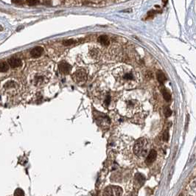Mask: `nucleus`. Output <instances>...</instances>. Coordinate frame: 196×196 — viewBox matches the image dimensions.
Returning <instances> with one entry per match:
<instances>
[{
    "mask_svg": "<svg viewBox=\"0 0 196 196\" xmlns=\"http://www.w3.org/2000/svg\"><path fill=\"white\" fill-rule=\"evenodd\" d=\"M157 79L158 81L161 83H163L166 80V77H165L164 74L162 72L159 71V72H158V73H157Z\"/></svg>",
    "mask_w": 196,
    "mask_h": 196,
    "instance_id": "obj_17",
    "label": "nucleus"
},
{
    "mask_svg": "<svg viewBox=\"0 0 196 196\" xmlns=\"http://www.w3.org/2000/svg\"><path fill=\"white\" fill-rule=\"evenodd\" d=\"M8 64H9L12 68H17L22 66V60L18 58L13 57L9 59V61H8Z\"/></svg>",
    "mask_w": 196,
    "mask_h": 196,
    "instance_id": "obj_9",
    "label": "nucleus"
},
{
    "mask_svg": "<svg viewBox=\"0 0 196 196\" xmlns=\"http://www.w3.org/2000/svg\"><path fill=\"white\" fill-rule=\"evenodd\" d=\"M168 137H169L168 132V131H165L164 133V135H163V139H164V141H168Z\"/></svg>",
    "mask_w": 196,
    "mask_h": 196,
    "instance_id": "obj_22",
    "label": "nucleus"
},
{
    "mask_svg": "<svg viewBox=\"0 0 196 196\" xmlns=\"http://www.w3.org/2000/svg\"><path fill=\"white\" fill-rule=\"evenodd\" d=\"M115 80L125 88L136 87L140 81V75L133 67L127 64L121 65L112 72Z\"/></svg>",
    "mask_w": 196,
    "mask_h": 196,
    "instance_id": "obj_1",
    "label": "nucleus"
},
{
    "mask_svg": "<svg viewBox=\"0 0 196 196\" xmlns=\"http://www.w3.org/2000/svg\"><path fill=\"white\" fill-rule=\"evenodd\" d=\"M11 1H12V3H13L21 4L22 3V1H23V0H11Z\"/></svg>",
    "mask_w": 196,
    "mask_h": 196,
    "instance_id": "obj_23",
    "label": "nucleus"
},
{
    "mask_svg": "<svg viewBox=\"0 0 196 196\" xmlns=\"http://www.w3.org/2000/svg\"><path fill=\"white\" fill-rule=\"evenodd\" d=\"M167 2H168V0H163V3H164V5H166Z\"/></svg>",
    "mask_w": 196,
    "mask_h": 196,
    "instance_id": "obj_24",
    "label": "nucleus"
},
{
    "mask_svg": "<svg viewBox=\"0 0 196 196\" xmlns=\"http://www.w3.org/2000/svg\"><path fill=\"white\" fill-rule=\"evenodd\" d=\"M162 94H163V97H164V100L166 101H170L171 100V94L165 88H164L162 89Z\"/></svg>",
    "mask_w": 196,
    "mask_h": 196,
    "instance_id": "obj_16",
    "label": "nucleus"
},
{
    "mask_svg": "<svg viewBox=\"0 0 196 196\" xmlns=\"http://www.w3.org/2000/svg\"><path fill=\"white\" fill-rule=\"evenodd\" d=\"M3 30V27H2V26H0V30H1V31H2V30Z\"/></svg>",
    "mask_w": 196,
    "mask_h": 196,
    "instance_id": "obj_25",
    "label": "nucleus"
},
{
    "mask_svg": "<svg viewBox=\"0 0 196 196\" xmlns=\"http://www.w3.org/2000/svg\"><path fill=\"white\" fill-rule=\"evenodd\" d=\"M111 101H112V98H111V94L109 93H107L104 95L103 100V104L105 107H108L109 105L111 104Z\"/></svg>",
    "mask_w": 196,
    "mask_h": 196,
    "instance_id": "obj_13",
    "label": "nucleus"
},
{
    "mask_svg": "<svg viewBox=\"0 0 196 196\" xmlns=\"http://www.w3.org/2000/svg\"><path fill=\"white\" fill-rule=\"evenodd\" d=\"M49 80V76L48 74L44 72H37L32 77V83L37 87L44 86L48 83Z\"/></svg>",
    "mask_w": 196,
    "mask_h": 196,
    "instance_id": "obj_4",
    "label": "nucleus"
},
{
    "mask_svg": "<svg viewBox=\"0 0 196 196\" xmlns=\"http://www.w3.org/2000/svg\"><path fill=\"white\" fill-rule=\"evenodd\" d=\"M14 196H24V193L22 189L18 188L14 192Z\"/></svg>",
    "mask_w": 196,
    "mask_h": 196,
    "instance_id": "obj_18",
    "label": "nucleus"
},
{
    "mask_svg": "<svg viewBox=\"0 0 196 196\" xmlns=\"http://www.w3.org/2000/svg\"><path fill=\"white\" fill-rule=\"evenodd\" d=\"M58 69L63 75H68L72 70V66L64 61L60 62L58 64Z\"/></svg>",
    "mask_w": 196,
    "mask_h": 196,
    "instance_id": "obj_7",
    "label": "nucleus"
},
{
    "mask_svg": "<svg viewBox=\"0 0 196 196\" xmlns=\"http://www.w3.org/2000/svg\"><path fill=\"white\" fill-rule=\"evenodd\" d=\"M9 69V64L6 62L0 63V72H5Z\"/></svg>",
    "mask_w": 196,
    "mask_h": 196,
    "instance_id": "obj_15",
    "label": "nucleus"
},
{
    "mask_svg": "<svg viewBox=\"0 0 196 196\" xmlns=\"http://www.w3.org/2000/svg\"><path fill=\"white\" fill-rule=\"evenodd\" d=\"M156 158V151L155 150H151L148 153L147 155V158H146L145 162L147 164H150L154 162V161Z\"/></svg>",
    "mask_w": 196,
    "mask_h": 196,
    "instance_id": "obj_11",
    "label": "nucleus"
},
{
    "mask_svg": "<svg viewBox=\"0 0 196 196\" xmlns=\"http://www.w3.org/2000/svg\"><path fill=\"white\" fill-rule=\"evenodd\" d=\"M72 79L78 85H82L86 82L88 78V72L84 68H79L72 74Z\"/></svg>",
    "mask_w": 196,
    "mask_h": 196,
    "instance_id": "obj_5",
    "label": "nucleus"
},
{
    "mask_svg": "<svg viewBox=\"0 0 196 196\" xmlns=\"http://www.w3.org/2000/svg\"><path fill=\"white\" fill-rule=\"evenodd\" d=\"M98 41L103 46H108L109 45V38L107 36H100L98 38Z\"/></svg>",
    "mask_w": 196,
    "mask_h": 196,
    "instance_id": "obj_14",
    "label": "nucleus"
},
{
    "mask_svg": "<svg viewBox=\"0 0 196 196\" xmlns=\"http://www.w3.org/2000/svg\"><path fill=\"white\" fill-rule=\"evenodd\" d=\"M117 108L120 114L128 117H134L142 110V103L132 98H123L118 101Z\"/></svg>",
    "mask_w": 196,
    "mask_h": 196,
    "instance_id": "obj_2",
    "label": "nucleus"
},
{
    "mask_svg": "<svg viewBox=\"0 0 196 196\" xmlns=\"http://www.w3.org/2000/svg\"><path fill=\"white\" fill-rule=\"evenodd\" d=\"M100 51L98 49L92 48L89 51V56L93 61H98L100 58Z\"/></svg>",
    "mask_w": 196,
    "mask_h": 196,
    "instance_id": "obj_10",
    "label": "nucleus"
},
{
    "mask_svg": "<svg viewBox=\"0 0 196 196\" xmlns=\"http://www.w3.org/2000/svg\"><path fill=\"white\" fill-rule=\"evenodd\" d=\"M43 51H44V49H43L42 47H36L31 50L30 55L34 58H39L41 56V54L43 53Z\"/></svg>",
    "mask_w": 196,
    "mask_h": 196,
    "instance_id": "obj_12",
    "label": "nucleus"
},
{
    "mask_svg": "<svg viewBox=\"0 0 196 196\" xmlns=\"http://www.w3.org/2000/svg\"><path fill=\"white\" fill-rule=\"evenodd\" d=\"M144 182V177L140 173H137L135 175V178H134V186H135L137 188H139L141 187Z\"/></svg>",
    "mask_w": 196,
    "mask_h": 196,
    "instance_id": "obj_8",
    "label": "nucleus"
},
{
    "mask_svg": "<svg viewBox=\"0 0 196 196\" xmlns=\"http://www.w3.org/2000/svg\"><path fill=\"white\" fill-rule=\"evenodd\" d=\"M75 40H66L63 41V45H65V46H69V45H72L73 44H75Z\"/></svg>",
    "mask_w": 196,
    "mask_h": 196,
    "instance_id": "obj_20",
    "label": "nucleus"
},
{
    "mask_svg": "<svg viewBox=\"0 0 196 196\" xmlns=\"http://www.w3.org/2000/svg\"><path fill=\"white\" fill-rule=\"evenodd\" d=\"M171 113H172V111H171L170 109L168 108V107L165 108V109H164V114H165V116H166L167 117H170V115H171Z\"/></svg>",
    "mask_w": 196,
    "mask_h": 196,
    "instance_id": "obj_21",
    "label": "nucleus"
},
{
    "mask_svg": "<svg viewBox=\"0 0 196 196\" xmlns=\"http://www.w3.org/2000/svg\"><path fill=\"white\" fill-rule=\"evenodd\" d=\"M123 189L117 186H108L104 189L103 196H122Z\"/></svg>",
    "mask_w": 196,
    "mask_h": 196,
    "instance_id": "obj_6",
    "label": "nucleus"
},
{
    "mask_svg": "<svg viewBox=\"0 0 196 196\" xmlns=\"http://www.w3.org/2000/svg\"><path fill=\"white\" fill-rule=\"evenodd\" d=\"M28 4L30 6H34L38 4V0H28Z\"/></svg>",
    "mask_w": 196,
    "mask_h": 196,
    "instance_id": "obj_19",
    "label": "nucleus"
},
{
    "mask_svg": "<svg viewBox=\"0 0 196 196\" xmlns=\"http://www.w3.org/2000/svg\"><path fill=\"white\" fill-rule=\"evenodd\" d=\"M134 153L139 157H144L149 153V142L144 137L137 140L133 147Z\"/></svg>",
    "mask_w": 196,
    "mask_h": 196,
    "instance_id": "obj_3",
    "label": "nucleus"
}]
</instances>
